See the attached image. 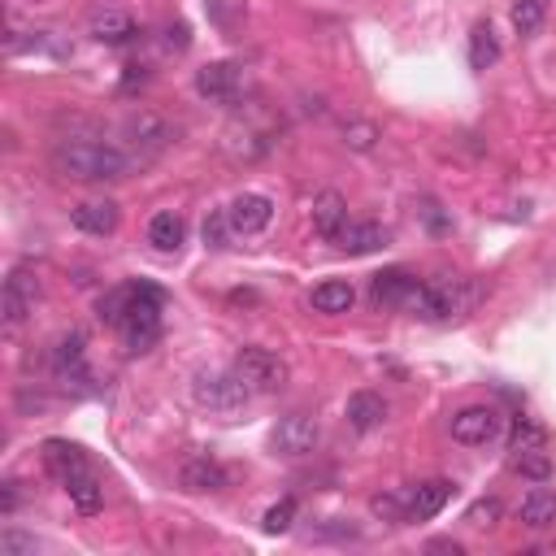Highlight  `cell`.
I'll return each mask as SVG.
<instances>
[{
    "label": "cell",
    "mask_w": 556,
    "mask_h": 556,
    "mask_svg": "<svg viewBox=\"0 0 556 556\" xmlns=\"http://www.w3.org/2000/svg\"><path fill=\"white\" fill-rule=\"evenodd\" d=\"M53 170L61 179L74 183H113L126 179L135 170V157L126 153L122 144H109V139H83V135H66L53 144Z\"/></svg>",
    "instance_id": "6da1fadb"
},
{
    "label": "cell",
    "mask_w": 556,
    "mask_h": 556,
    "mask_svg": "<svg viewBox=\"0 0 556 556\" xmlns=\"http://www.w3.org/2000/svg\"><path fill=\"white\" fill-rule=\"evenodd\" d=\"M478 300H483V287L474 278H461V274H439V278H426L417 283V292L409 296V309L413 318L422 322H448V318H461L470 313Z\"/></svg>",
    "instance_id": "7a4b0ae2"
},
{
    "label": "cell",
    "mask_w": 556,
    "mask_h": 556,
    "mask_svg": "<svg viewBox=\"0 0 556 556\" xmlns=\"http://www.w3.org/2000/svg\"><path fill=\"white\" fill-rule=\"evenodd\" d=\"M161 305H166V296H161V287L153 283H135V300L131 309H126V318L118 322L122 331V344L131 357L139 352H148L161 339Z\"/></svg>",
    "instance_id": "3957f363"
},
{
    "label": "cell",
    "mask_w": 556,
    "mask_h": 556,
    "mask_svg": "<svg viewBox=\"0 0 556 556\" xmlns=\"http://www.w3.org/2000/svg\"><path fill=\"white\" fill-rule=\"evenodd\" d=\"M192 396H196L200 409L231 417V413L244 409L252 391H248V383H244V378H239L235 370H231V374H226V370H200L196 383H192Z\"/></svg>",
    "instance_id": "277c9868"
},
{
    "label": "cell",
    "mask_w": 556,
    "mask_h": 556,
    "mask_svg": "<svg viewBox=\"0 0 556 556\" xmlns=\"http://www.w3.org/2000/svg\"><path fill=\"white\" fill-rule=\"evenodd\" d=\"M448 431L465 448H487L491 439L504 435V413L496 409V404H465V409L452 413Z\"/></svg>",
    "instance_id": "5b68a950"
},
{
    "label": "cell",
    "mask_w": 556,
    "mask_h": 556,
    "mask_svg": "<svg viewBox=\"0 0 556 556\" xmlns=\"http://www.w3.org/2000/svg\"><path fill=\"white\" fill-rule=\"evenodd\" d=\"M235 374L248 383V391H278V387H287V378H292L287 361L270 348H239Z\"/></svg>",
    "instance_id": "8992f818"
},
{
    "label": "cell",
    "mask_w": 556,
    "mask_h": 556,
    "mask_svg": "<svg viewBox=\"0 0 556 556\" xmlns=\"http://www.w3.org/2000/svg\"><path fill=\"white\" fill-rule=\"evenodd\" d=\"M35 300H40V274H35V265H14L5 278V292H0V313H5L9 331H18L27 322Z\"/></svg>",
    "instance_id": "52a82bcc"
},
{
    "label": "cell",
    "mask_w": 556,
    "mask_h": 556,
    "mask_svg": "<svg viewBox=\"0 0 556 556\" xmlns=\"http://www.w3.org/2000/svg\"><path fill=\"white\" fill-rule=\"evenodd\" d=\"M126 139H131L126 153L135 157V166H144V161H153L157 153H166L174 144V126L144 109V113H135V118H126Z\"/></svg>",
    "instance_id": "ba28073f"
},
{
    "label": "cell",
    "mask_w": 556,
    "mask_h": 556,
    "mask_svg": "<svg viewBox=\"0 0 556 556\" xmlns=\"http://www.w3.org/2000/svg\"><path fill=\"white\" fill-rule=\"evenodd\" d=\"M322 439V426L313 413H287L278 417V426L270 431V448L278 457H309Z\"/></svg>",
    "instance_id": "9c48e42d"
},
{
    "label": "cell",
    "mask_w": 556,
    "mask_h": 556,
    "mask_svg": "<svg viewBox=\"0 0 556 556\" xmlns=\"http://www.w3.org/2000/svg\"><path fill=\"white\" fill-rule=\"evenodd\" d=\"M196 92L218 105H235L244 96V66L239 61H209L205 70H196Z\"/></svg>",
    "instance_id": "30bf717a"
},
{
    "label": "cell",
    "mask_w": 556,
    "mask_h": 556,
    "mask_svg": "<svg viewBox=\"0 0 556 556\" xmlns=\"http://www.w3.org/2000/svg\"><path fill=\"white\" fill-rule=\"evenodd\" d=\"M417 283H422L417 274L400 270V265H391V270L370 278V300H374L378 309H404V305H409V296L417 292Z\"/></svg>",
    "instance_id": "8fae6325"
},
{
    "label": "cell",
    "mask_w": 556,
    "mask_h": 556,
    "mask_svg": "<svg viewBox=\"0 0 556 556\" xmlns=\"http://www.w3.org/2000/svg\"><path fill=\"white\" fill-rule=\"evenodd\" d=\"M226 213H231L235 235H261L265 226L274 222V200L261 192H244V196H235V205Z\"/></svg>",
    "instance_id": "7c38bea8"
},
{
    "label": "cell",
    "mask_w": 556,
    "mask_h": 556,
    "mask_svg": "<svg viewBox=\"0 0 556 556\" xmlns=\"http://www.w3.org/2000/svg\"><path fill=\"white\" fill-rule=\"evenodd\" d=\"M44 470L53 474L61 487H66L70 478L87 474V470H92V465H87L83 448H79V444H70V439H44Z\"/></svg>",
    "instance_id": "4fadbf2b"
},
{
    "label": "cell",
    "mask_w": 556,
    "mask_h": 556,
    "mask_svg": "<svg viewBox=\"0 0 556 556\" xmlns=\"http://www.w3.org/2000/svg\"><path fill=\"white\" fill-rule=\"evenodd\" d=\"M313 231H318V239H326V244H339L348 231V200L339 192H322L318 200H313Z\"/></svg>",
    "instance_id": "5bb4252c"
},
{
    "label": "cell",
    "mask_w": 556,
    "mask_h": 556,
    "mask_svg": "<svg viewBox=\"0 0 556 556\" xmlns=\"http://www.w3.org/2000/svg\"><path fill=\"white\" fill-rule=\"evenodd\" d=\"M53 370L61 383H87V339L83 331H70V335H61V344L53 348Z\"/></svg>",
    "instance_id": "9a60e30c"
},
{
    "label": "cell",
    "mask_w": 556,
    "mask_h": 556,
    "mask_svg": "<svg viewBox=\"0 0 556 556\" xmlns=\"http://www.w3.org/2000/svg\"><path fill=\"white\" fill-rule=\"evenodd\" d=\"M452 487L448 478H431V483H417L409 491V522H431V517L444 513V504L452 500Z\"/></svg>",
    "instance_id": "2e32d148"
},
{
    "label": "cell",
    "mask_w": 556,
    "mask_h": 556,
    "mask_svg": "<svg viewBox=\"0 0 556 556\" xmlns=\"http://www.w3.org/2000/svg\"><path fill=\"white\" fill-rule=\"evenodd\" d=\"M344 417H348L352 431L370 435V431H378V426L387 422V400L378 396V391H352L348 404H344Z\"/></svg>",
    "instance_id": "e0dca14e"
},
{
    "label": "cell",
    "mask_w": 556,
    "mask_h": 556,
    "mask_svg": "<svg viewBox=\"0 0 556 556\" xmlns=\"http://www.w3.org/2000/svg\"><path fill=\"white\" fill-rule=\"evenodd\" d=\"M118 218H122V209L113 205V200H83V205L70 209V222L79 226L83 235H113L118 231Z\"/></svg>",
    "instance_id": "ac0fdd59"
},
{
    "label": "cell",
    "mask_w": 556,
    "mask_h": 556,
    "mask_svg": "<svg viewBox=\"0 0 556 556\" xmlns=\"http://www.w3.org/2000/svg\"><path fill=\"white\" fill-rule=\"evenodd\" d=\"M87 31H92V40L100 44H131L139 35V22L131 14H122V9H96L92 22H87Z\"/></svg>",
    "instance_id": "d6986e66"
},
{
    "label": "cell",
    "mask_w": 556,
    "mask_h": 556,
    "mask_svg": "<svg viewBox=\"0 0 556 556\" xmlns=\"http://www.w3.org/2000/svg\"><path fill=\"white\" fill-rule=\"evenodd\" d=\"M231 478H226V470L213 457H187L179 465V487L183 491H222Z\"/></svg>",
    "instance_id": "ffe728a7"
},
{
    "label": "cell",
    "mask_w": 556,
    "mask_h": 556,
    "mask_svg": "<svg viewBox=\"0 0 556 556\" xmlns=\"http://www.w3.org/2000/svg\"><path fill=\"white\" fill-rule=\"evenodd\" d=\"M517 522L530 526V530H548V526H556V491H548V487L526 491L522 504H517Z\"/></svg>",
    "instance_id": "44dd1931"
},
{
    "label": "cell",
    "mask_w": 556,
    "mask_h": 556,
    "mask_svg": "<svg viewBox=\"0 0 556 556\" xmlns=\"http://www.w3.org/2000/svg\"><path fill=\"white\" fill-rule=\"evenodd\" d=\"M183 239H187V222L174 209H161V213L148 218V244H153L157 252H179Z\"/></svg>",
    "instance_id": "7402d4cb"
},
{
    "label": "cell",
    "mask_w": 556,
    "mask_h": 556,
    "mask_svg": "<svg viewBox=\"0 0 556 556\" xmlns=\"http://www.w3.org/2000/svg\"><path fill=\"white\" fill-rule=\"evenodd\" d=\"M309 300H313V309H318V313H348L352 300H357V292H352L348 278H326V283L313 287Z\"/></svg>",
    "instance_id": "603a6c76"
},
{
    "label": "cell",
    "mask_w": 556,
    "mask_h": 556,
    "mask_svg": "<svg viewBox=\"0 0 556 556\" xmlns=\"http://www.w3.org/2000/svg\"><path fill=\"white\" fill-rule=\"evenodd\" d=\"M387 244V231L378 222H348L344 239H339V248L352 252V257H365V252H378Z\"/></svg>",
    "instance_id": "cb8c5ba5"
},
{
    "label": "cell",
    "mask_w": 556,
    "mask_h": 556,
    "mask_svg": "<svg viewBox=\"0 0 556 556\" xmlns=\"http://www.w3.org/2000/svg\"><path fill=\"white\" fill-rule=\"evenodd\" d=\"M66 491H70V504L79 513H100V509H105V487H100V478L92 470L79 474V478H70Z\"/></svg>",
    "instance_id": "d4e9b609"
},
{
    "label": "cell",
    "mask_w": 556,
    "mask_h": 556,
    "mask_svg": "<svg viewBox=\"0 0 556 556\" xmlns=\"http://www.w3.org/2000/svg\"><path fill=\"white\" fill-rule=\"evenodd\" d=\"M535 448H548V431L530 417H517L513 431H509V457H522V452H535Z\"/></svg>",
    "instance_id": "484cf974"
},
{
    "label": "cell",
    "mask_w": 556,
    "mask_h": 556,
    "mask_svg": "<svg viewBox=\"0 0 556 556\" xmlns=\"http://www.w3.org/2000/svg\"><path fill=\"white\" fill-rule=\"evenodd\" d=\"M131 300H135V283H122V287H113V292L100 296V305H96V318L100 322H109V326H118L126 318V309H131Z\"/></svg>",
    "instance_id": "4316f807"
},
{
    "label": "cell",
    "mask_w": 556,
    "mask_h": 556,
    "mask_svg": "<svg viewBox=\"0 0 556 556\" xmlns=\"http://www.w3.org/2000/svg\"><path fill=\"white\" fill-rule=\"evenodd\" d=\"M496 57H500L496 35H491L487 22H478V27L470 31V66L474 70H487V66H496Z\"/></svg>",
    "instance_id": "83f0119b"
},
{
    "label": "cell",
    "mask_w": 556,
    "mask_h": 556,
    "mask_svg": "<svg viewBox=\"0 0 556 556\" xmlns=\"http://www.w3.org/2000/svg\"><path fill=\"white\" fill-rule=\"evenodd\" d=\"M543 14H548V5H543V0H513V9H509L513 31L517 35H535L543 27Z\"/></svg>",
    "instance_id": "f1b7e54d"
},
{
    "label": "cell",
    "mask_w": 556,
    "mask_h": 556,
    "mask_svg": "<svg viewBox=\"0 0 556 556\" xmlns=\"http://www.w3.org/2000/svg\"><path fill=\"white\" fill-rule=\"evenodd\" d=\"M513 470L522 478H530V483H548V478H552V452L548 448L522 452V457H513Z\"/></svg>",
    "instance_id": "f546056e"
},
{
    "label": "cell",
    "mask_w": 556,
    "mask_h": 556,
    "mask_svg": "<svg viewBox=\"0 0 556 556\" xmlns=\"http://www.w3.org/2000/svg\"><path fill=\"white\" fill-rule=\"evenodd\" d=\"M378 126L374 122H365V118H348L344 122V144L352 148V153H374L378 148Z\"/></svg>",
    "instance_id": "4dcf8cb0"
},
{
    "label": "cell",
    "mask_w": 556,
    "mask_h": 556,
    "mask_svg": "<svg viewBox=\"0 0 556 556\" xmlns=\"http://www.w3.org/2000/svg\"><path fill=\"white\" fill-rule=\"evenodd\" d=\"M292 522H296V500L292 496L270 504V509H265V517H261L265 535H287V530H292Z\"/></svg>",
    "instance_id": "1f68e13d"
},
{
    "label": "cell",
    "mask_w": 556,
    "mask_h": 556,
    "mask_svg": "<svg viewBox=\"0 0 556 556\" xmlns=\"http://www.w3.org/2000/svg\"><path fill=\"white\" fill-rule=\"evenodd\" d=\"M370 509H374V517H383V522H409V496H396V491L374 496Z\"/></svg>",
    "instance_id": "d6a6232c"
},
{
    "label": "cell",
    "mask_w": 556,
    "mask_h": 556,
    "mask_svg": "<svg viewBox=\"0 0 556 556\" xmlns=\"http://www.w3.org/2000/svg\"><path fill=\"white\" fill-rule=\"evenodd\" d=\"M235 235V226H231V213L218 209V213H209L205 218V244L209 248H226V239Z\"/></svg>",
    "instance_id": "836d02e7"
},
{
    "label": "cell",
    "mask_w": 556,
    "mask_h": 556,
    "mask_svg": "<svg viewBox=\"0 0 556 556\" xmlns=\"http://www.w3.org/2000/svg\"><path fill=\"white\" fill-rule=\"evenodd\" d=\"M500 513H504V504H500L496 496H487V500L470 504V513H465V522H470V526H496V522H500Z\"/></svg>",
    "instance_id": "e575fe53"
},
{
    "label": "cell",
    "mask_w": 556,
    "mask_h": 556,
    "mask_svg": "<svg viewBox=\"0 0 556 556\" xmlns=\"http://www.w3.org/2000/svg\"><path fill=\"white\" fill-rule=\"evenodd\" d=\"M40 543H35V535H18V530H5L0 535V556H22V552H35Z\"/></svg>",
    "instance_id": "d590c367"
},
{
    "label": "cell",
    "mask_w": 556,
    "mask_h": 556,
    "mask_svg": "<svg viewBox=\"0 0 556 556\" xmlns=\"http://www.w3.org/2000/svg\"><path fill=\"white\" fill-rule=\"evenodd\" d=\"M422 218H426V226H431V231H448V218H444V213H439V205H435V200H426V209H422Z\"/></svg>",
    "instance_id": "8d00e7d4"
},
{
    "label": "cell",
    "mask_w": 556,
    "mask_h": 556,
    "mask_svg": "<svg viewBox=\"0 0 556 556\" xmlns=\"http://www.w3.org/2000/svg\"><path fill=\"white\" fill-rule=\"evenodd\" d=\"M18 500H22V491H18V483H5V496H0V513H5V517H14V509H18Z\"/></svg>",
    "instance_id": "74e56055"
}]
</instances>
